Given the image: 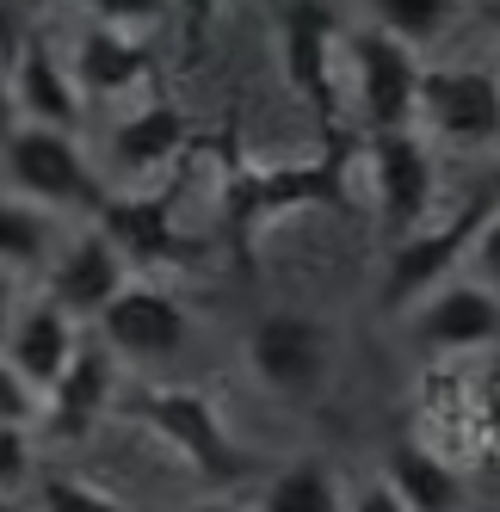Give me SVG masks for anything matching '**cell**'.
I'll return each instance as SVG.
<instances>
[{"label": "cell", "instance_id": "obj_7", "mask_svg": "<svg viewBox=\"0 0 500 512\" xmlns=\"http://www.w3.org/2000/svg\"><path fill=\"white\" fill-rule=\"evenodd\" d=\"M93 340L118 364H161L192 340V315H186V303L173 297V290H161L149 278H130L118 297L99 309Z\"/></svg>", "mask_w": 500, "mask_h": 512}, {"label": "cell", "instance_id": "obj_24", "mask_svg": "<svg viewBox=\"0 0 500 512\" xmlns=\"http://www.w3.org/2000/svg\"><path fill=\"white\" fill-rule=\"evenodd\" d=\"M38 506L44 512H130L118 494H105L99 482H81V475H44Z\"/></svg>", "mask_w": 500, "mask_h": 512}, {"label": "cell", "instance_id": "obj_27", "mask_svg": "<svg viewBox=\"0 0 500 512\" xmlns=\"http://www.w3.org/2000/svg\"><path fill=\"white\" fill-rule=\"evenodd\" d=\"M470 260H476L470 278H482L488 290H500V198H494L488 223H482V235H476V247H470Z\"/></svg>", "mask_w": 500, "mask_h": 512}, {"label": "cell", "instance_id": "obj_5", "mask_svg": "<svg viewBox=\"0 0 500 512\" xmlns=\"http://www.w3.org/2000/svg\"><path fill=\"white\" fill-rule=\"evenodd\" d=\"M346 68H352V99H359V118L371 136L414 130V93L426 62L408 44H396L377 25H359L346 31Z\"/></svg>", "mask_w": 500, "mask_h": 512}, {"label": "cell", "instance_id": "obj_18", "mask_svg": "<svg viewBox=\"0 0 500 512\" xmlns=\"http://www.w3.org/2000/svg\"><path fill=\"white\" fill-rule=\"evenodd\" d=\"M180 149H186V112L173 99L130 105V112L112 124V136H105V161H112L118 179H149Z\"/></svg>", "mask_w": 500, "mask_h": 512}, {"label": "cell", "instance_id": "obj_35", "mask_svg": "<svg viewBox=\"0 0 500 512\" xmlns=\"http://www.w3.org/2000/svg\"><path fill=\"white\" fill-rule=\"evenodd\" d=\"M0 512H13V500H0Z\"/></svg>", "mask_w": 500, "mask_h": 512}, {"label": "cell", "instance_id": "obj_8", "mask_svg": "<svg viewBox=\"0 0 500 512\" xmlns=\"http://www.w3.org/2000/svg\"><path fill=\"white\" fill-rule=\"evenodd\" d=\"M340 62H346V31L334 19L328 0H291L284 13V68H291V87L315 105L321 130H340Z\"/></svg>", "mask_w": 500, "mask_h": 512}, {"label": "cell", "instance_id": "obj_6", "mask_svg": "<svg viewBox=\"0 0 500 512\" xmlns=\"http://www.w3.org/2000/svg\"><path fill=\"white\" fill-rule=\"evenodd\" d=\"M500 198V192H494ZM494 198H463L457 216H445L439 229H414L408 241H396V253H389V272H383V309H414L426 303L445 278H457V260L476 247L482 223H488V210Z\"/></svg>", "mask_w": 500, "mask_h": 512}, {"label": "cell", "instance_id": "obj_16", "mask_svg": "<svg viewBox=\"0 0 500 512\" xmlns=\"http://www.w3.org/2000/svg\"><path fill=\"white\" fill-rule=\"evenodd\" d=\"M75 346H81V327L68 321L50 297H31V303H19L13 334H7V346H0V358H7V364H13V377L44 401V395L62 383V371H68V358H75Z\"/></svg>", "mask_w": 500, "mask_h": 512}, {"label": "cell", "instance_id": "obj_30", "mask_svg": "<svg viewBox=\"0 0 500 512\" xmlns=\"http://www.w3.org/2000/svg\"><path fill=\"white\" fill-rule=\"evenodd\" d=\"M13 315H19V284L0 278V346H7V334H13Z\"/></svg>", "mask_w": 500, "mask_h": 512}, {"label": "cell", "instance_id": "obj_9", "mask_svg": "<svg viewBox=\"0 0 500 512\" xmlns=\"http://www.w3.org/2000/svg\"><path fill=\"white\" fill-rule=\"evenodd\" d=\"M136 272L124 266V253L99 235V223H81L75 235H62L50 266H44V297L75 321V327H93L99 309L118 297Z\"/></svg>", "mask_w": 500, "mask_h": 512}, {"label": "cell", "instance_id": "obj_13", "mask_svg": "<svg viewBox=\"0 0 500 512\" xmlns=\"http://www.w3.org/2000/svg\"><path fill=\"white\" fill-rule=\"evenodd\" d=\"M500 340V290H488L482 278L457 272L445 278L426 303H414V346L420 352H476Z\"/></svg>", "mask_w": 500, "mask_h": 512}, {"label": "cell", "instance_id": "obj_33", "mask_svg": "<svg viewBox=\"0 0 500 512\" xmlns=\"http://www.w3.org/2000/svg\"><path fill=\"white\" fill-rule=\"evenodd\" d=\"M180 512H241V506H229V500H198V506H180Z\"/></svg>", "mask_w": 500, "mask_h": 512}, {"label": "cell", "instance_id": "obj_34", "mask_svg": "<svg viewBox=\"0 0 500 512\" xmlns=\"http://www.w3.org/2000/svg\"><path fill=\"white\" fill-rule=\"evenodd\" d=\"M482 19H488V25L500 31V0H482Z\"/></svg>", "mask_w": 500, "mask_h": 512}, {"label": "cell", "instance_id": "obj_26", "mask_svg": "<svg viewBox=\"0 0 500 512\" xmlns=\"http://www.w3.org/2000/svg\"><path fill=\"white\" fill-rule=\"evenodd\" d=\"M38 420H44V401L13 377V364H7V358H0V426H25V432H38Z\"/></svg>", "mask_w": 500, "mask_h": 512}, {"label": "cell", "instance_id": "obj_11", "mask_svg": "<svg viewBox=\"0 0 500 512\" xmlns=\"http://www.w3.org/2000/svg\"><path fill=\"white\" fill-rule=\"evenodd\" d=\"M7 99H13V124H44V130H68L75 136L87 118V99L68 75L62 50L44 31H25L7 56Z\"/></svg>", "mask_w": 500, "mask_h": 512}, {"label": "cell", "instance_id": "obj_10", "mask_svg": "<svg viewBox=\"0 0 500 512\" xmlns=\"http://www.w3.org/2000/svg\"><path fill=\"white\" fill-rule=\"evenodd\" d=\"M142 420H149L198 475H210V482H235V475H241V451H235V438L223 432L217 401H210L204 389H186V383L142 389Z\"/></svg>", "mask_w": 500, "mask_h": 512}, {"label": "cell", "instance_id": "obj_20", "mask_svg": "<svg viewBox=\"0 0 500 512\" xmlns=\"http://www.w3.org/2000/svg\"><path fill=\"white\" fill-rule=\"evenodd\" d=\"M62 241V223H56V210L44 204H31L19 192H0V278H25V272H44L50 266V253Z\"/></svg>", "mask_w": 500, "mask_h": 512}, {"label": "cell", "instance_id": "obj_3", "mask_svg": "<svg viewBox=\"0 0 500 512\" xmlns=\"http://www.w3.org/2000/svg\"><path fill=\"white\" fill-rule=\"evenodd\" d=\"M346 149L328 142V155L315 161H297V167H254V161H235L229 167V223L235 235H254L260 223L284 210H328V204H346Z\"/></svg>", "mask_w": 500, "mask_h": 512}, {"label": "cell", "instance_id": "obj_25", "mask_svg": "<svg viewBox=\"0 0 500 512\" xmlns=\"http://www.w3.org/2000/svg\"><path fill=\"white\" fill-rule=\"evenodd\" d=\"M31 482H38V451H31V432L25 426H0V500H13Z\"/></svg>", "mask_w": 500, "mask_h": 512}, {"label": "cell", "instance_id": "obj_23", "mask_svg": "<svg viewBox=\"0 0 500 512\" xmlns=\"http://www.w3.org/2000/svg\"><path fill=\"white\" fill-rule=\"evenodd\" d=\"M87 25H105V31H124V38H149V31L173 13V0H81Z\"/></svg>", "mask_w": 500, "mask_h": 512}, {"label": "cell", "instance_id": "obj_29", "mask_svg": "<svg viewBox=\"0 0 500 512\" xmlns=\"http://www.w3.org/2000/svg\"><path fill=\"white\" fill-rule=\"evenodd\" d=\"M223 0H173V13H180V31H186V44H204V31L210 19H217Z\"/></svg>", "mask_w": 500, "mask_h": 512}, {"label": "cell", "instance_id": "obj_21", "mask_svg": "<svg viewBox=\"0 0 500 512\" xmlns=\"http://www.w3.org/2000/svg\"><path fill=\"white\" fill-rule=\"evenodd\" d=\"M254 512H346V488L328 463H284L278 475H266Z\"/></svg>", "mask_w": 500, "mask_h": 512}, {"label": "cell", "instance_id": "obj_2", "mask_svg": "<svg viewBox=\"0 0 500 512\" xmlns=\"http://www.w3.org/2000/svg\"><path fill=\"white\" fill-rule=\"evenodd\" d=\"M414 136L426 149H488L500 142V68L494 62H439L420 68Z\"/></svg>", "mask_w": 500, "mask_h": 512}, {"label": "cell", "instance_id": "obj_15", "mask_svg": "<svg viewBox=\"0 0 500 512\" xmlns=\"http://www.w3.org/2000/svg\"><path fill=\"white\" fill-rule=\"evenodd\" d=\"M68 75H75L81 99L105 105V99H130L142 81L155 75V50L149 38H124V31H105V25H81L75 44L62 50Z\"/></svg>", "mask_w": 500, "mask_h": 512}, {"label": "cell", "instance_id": "obj_32", "mask_svg": "<svg viewBox=\"0 0 500 512\" xmlns=\"http://www.w3.org/2000/svg\"><path fill=\"white\" fill-rule=\"evenodd\" d=\"M7 7H13V13H50L56 0H7Z\"/></svg>", "mask_w": 500, "mask_h": 512}, {"label": "cell", "instance_id": "obj_17", "mask_svg": "<svg viewBox=\"0 0 500 512\" xmlns=\"http://www.w3.org/2000/svg\"><path fill=\"white\" fill-rule=\"evenodd\" d=\"M112 383H118V358L105 352L93 334H81V346H75V358H68V371H62V383L44 395V432L50 438H81V432H93V420L105 414V401H112Z\"/></svg>", "mask_w": 500, "mask_h": 512}, {"label": "cell", "instance_id": "obj_31", "mask_svg": "<svg viewBox=\"0 0 500 512\" xmlns=\"http://www.w3.org/2000/svg\"><path fill=\"white\" fill-rule=\"evenodd\" d=\"M13 130V99H7V50H0V136Z\"/></svg>", "mask_w": 500, "mask_h": 512}, {"label": "cell", "instance_id": "obj_12", "mask_svg": "<svg viewBox=\"0 0 500 512\" xmlns=\"http://www.w3.org/2000/svg\"><path fill=\"white\" fill-rule=\"evenodd\" d=\"M365 161H371V179H377L383 235L389 241H408L426 223V204H433V186H439L433 149H426L414 130H396V136H371L365 142Z\"/></svg>", "mask_w": 500, "mask_h": 512}, {"label": "cell", "instance_id": "obj_14", "mask_svg": "<svg viewBox=\"0 0 500 512\" xmlns=\"http://www.w3.org/2000/svg\"><path fill=\"white\" fill-rule=\"evenodd\" d=\"M93 223L124 253V266H186L192 260V241L173 229V204L155 192H105Z\"/></svg>", "mask_w": 500, "mask_h": 512}, {"label": "cell", "instance_id": "obj_28", "mask_svg": "<svg viewBox=\"0 0 500 512\" xmlns=\"http://www.w3.org/2000/svg\"><path fill=\"white\" fill-rule=\"evenodd\" d=\"M346 512H408V506L383 488V475H365V482L346 488Z\"/></svg>", "mask_w": 500, "mask_h": 512}, {"label": "cell", "instance_id": "obj_1", "mask_svg": "<svg viewBox=\"0 0 500 512\" xmlns=\"http://www.w3.org/2000/svg\"><path fill=\"white\" fill-rule=\"evenodd\" d=\"M0 173L7 192L44 204V210H99L105 204V173L87 161L81 136L44 130V124H13L0 136Z\"/></svg>", "mask_w": 500, "mask_h": 512}, {"label": "cell", "instance_id": "obj_19", "mask_svg": "<svg viewBox=\"0 0 500 512\" xmlns=\"http://www.w3.org/2000/svg\"><path fill=\"white\" fill-rule=\"evenodd\" d=\"M383 488L408 512H470V488H463L457 463L433 445H408V438L383 451Z\"/></svg>", "mask_w": 500, "mask_h": 512}, {"label": "cell", "instance_id": "obj_22", "mask_svg": "<svg viewBox=\"0 0 500 512\" xmlns=\"http://www.w3.org/2000/svg\"><path fill=\"white\" fill-rule=\"evenodd\" d=\"M457 19H463V0H371V25L389 31L396 44H408L414 56L451 38Z\"/></svg>", "mask_w": 500, "mask_h": 512}, {"label": "cell", "instance_id": "obj_4", "mask_svg": "<svg viewBox=\"0 0 500 512\" xmlns=\"http://www.w3.org/2000/svg\"><path fill=\"white\" fill-rule=\"evenodd\" d=\"M247 364L254 377L284 395V401H315L334 377V340L315 315H297V309H272L254 321L247 334Z\"/></svg>", "mask_w": 500, "mask_h": 512}]
</instances>
